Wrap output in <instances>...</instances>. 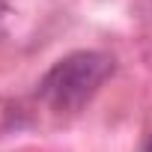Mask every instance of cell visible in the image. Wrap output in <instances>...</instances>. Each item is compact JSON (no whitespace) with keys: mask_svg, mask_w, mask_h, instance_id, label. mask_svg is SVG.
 Wrapping results in <instances>:
<instances>
[{"mask_svg":"<svg viewBox=\"0 0 152 152\" xmlns=\"http://www.w3.org/2000/svg\"><path fill=\"white\" fill-rule=\"evenodd\" d=\"M116 63L104 51H75L57 60L39 81V99L57 113H78L93 102Z\"/></svg>","mask_w":152,"mask_h":152,"instance_id":"cell-1","label":"cell"},{"mask_svg":"<svg viewBox=\"0 0 152 152\" xmlns=\"http://www.w3.org/2000/svg\"><path fill=\"white\" fill-rule=\"evenodd\" d=\"M6 15H9V6H6V0H0V33L6 27Z\"/></svg>","mask_w":152,"mask_h":152,"instance_id":"cell-2","label":"cell"},{"mask_svg":"<svg viewBox=\"0 0 152 152\" xmlns=\"http://www.w3.org/2000/svg\"><path fill=\"white\" fill-rule=\"evenodd\" d=\"M143 152H152V134H149V140L143 143Z\"/></svg>","mask_w":152,"mask_h":152,"instance_id":"cell-3","label":"cell"}]
</instances>
